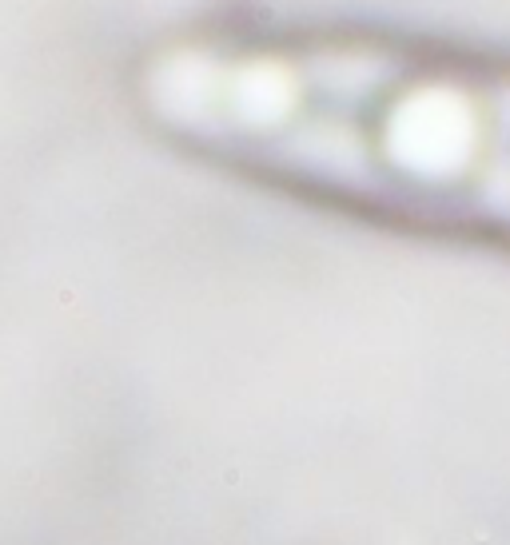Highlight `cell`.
<instances>
[{
    "label": "cell",
    "instance_id": "1",
    "mask_svg": "<svg viewBox=\"0 0 510 545\" xmlns=\"http://www.w3.org/2000/svg\"><path fill=\"white\" fill-rule=\"evenodd\" d=\"M136 108L200 152L319 183L510 195V52L220 16L148 48Z\"/></svg>",
    "mask_w": 510,
    "mask_h": 545
}]
</instances>
